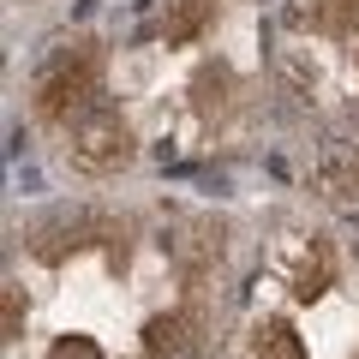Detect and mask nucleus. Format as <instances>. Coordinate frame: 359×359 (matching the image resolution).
<instances>
[{
  "label": "nucleus",
  "instance_id": "1",
  "mask_svg": "<svg viewBox=\"0 0 359 359\" xmlns=\"http://www.w3.org/2000/svg\"><path fill=\"white\" fill-rule=\"evenodd\" d=\"M102 42L96 36H72L60 42V48L42 60L36 72V120H48V126H72V120H84L90 108L102 102Z\"/></svg>",
  "mask_w": 359,
  "mask_h": 359
},
{
  "label": "nucleus",
  "instance_id": "2",
  "mask_svg": "<svg viewBox=\"0 0 359 359\" xmlns=\"http://www.w3.org/2000/svg\"><path fill=\"white\" fill-rule=\"evenodd\" d=\"M84 245H108V264L126 269V257H132V222L96 216V210H60L54 222H36V228H30V252H36L42 264H60V257L84 252Z\"/></svg>",
  "mask_w": 359,
  "mask_h": 359
},
{
  "label": "nucleus",
  "instance_id": "3",
  "mask_svg": "<svg viewBox=\"0 0 359 359\" xmlns=\"http://www.w3.org/2000/svg\"><path fill=\"white\" fill-rule=\"evenodd\" d=\"M132 156H138V144H132V126L120 120L114 102H96L84 120L66 126V162H72L78 174H90V180L120 174Z\"/></svg>",
  "mask_w": 359,
  "mask_h": 359
},
{
  "label": "nucleus",
  "instance_id": "4",
  "mask_svg": "<svg viewBox=\"0 0 359 359\" xmlns=\"http://www.w3.org/2000/svg\"><path fill=\"white\" fill-rule=\"evenodd\" d=\"M222 233H228V228H222L216 216H198V222H186V228H180V240H168V252H174L180 276H186L192 287L222 264Z\"/></svg>",
  "mask_w": 359,
  "mask_h": 359
},
{
  "label": "nucleus",
  "instance_id": "5",
  "mask_svg": "<svg viewBox=\"0 0 359 359\" xmlns=\"http://www.w3.org/2000/svg\"><path fill=\"white\" fill-rule=\"evenodd\" d=\"M144 359H204V335H198L192 311H162L144 323Z\"/></svg>",
  "mask_w": 359,
  "mask_h": 359
},
{
  "label": "nucleus",
  "instance_id": "6",
  "mask_svg": "<svg viewBox=\"0 0 359 359\" xmlns=\"http://www.w3.org/2000/svg\"><path fill=\"white\" fill-rule=\"evenodd\" d=\"M233 96H240V84H233V66L228 60H204L192 72V114L198 120H228L233 114Z\"/></svg>",
  "mask_w": 359,
  "mask_h": 359
},
{
  "label": "nucleus",
  "instance_id": "7",
  "mask_svg": "<svg viewBox=\"0 0 359 359\" xmlns=\"http://www.w3.org/2000/svg\"><path fill=\"white\" fill-rule=\"evenodd\" d=\"M318 186H323V198H335V204H353L359 198V144L335 138L330 150L318 156Z\"/></svg>",
  "mask_w": 359,
  "mask_h": 359
},
{
  "label": "nucleus",
  "instance_id": "8",
  "mask_svg": "<svg viewBox=\"0 0 359 359\" xmlns=\"http://www.w3.org/2000/svg\"><path fill=\"white\" fill-rule=\"evenodd\" d=\"M216 13H222V0H162V42H174V48L198 42Z\"/></svg>",
  "mask_w": 359,
  "mask_h": 359
},
{
  "label": "nucleus",
  "instance_id": "9",
  "mask_svg": "<svg viewBox=\"0 0 359 359\" xmlns=\"http://www.w3.org/2000/svg\"><path fill=\"white\" fill-rule=\"evenodd\" d=\"M330 282H335V252H330V240H311L306 264H299V276H294V299L311 306V299L330 294Z\"/></svg>",
  "mask_w": 359,
  "mask_h": 359
},
{
  "label": "nucleus",
  "instance_id": "10",
  "mask_svg": "<svg viewBox=\"0 0 359 359\" xmlns=\"http://www.w3.org/2000/svg\"><path fill=\"white\" fill-rule=\"evenodd\" d=\"M245 359H306V341L294 335L287 318H264L252 330V353H245Z\"/></svg>",
  "mask_w": 359,
  "mask_h": 359
},
{
  "label": "nucleus",
  "instance_id": "11",
  "mask_svg": "<svg viewBox=\"0 0 359 359\" xmlns=\"http://www.w3.org/2000/svg\"><path fill=\"white\" fill-rule=\"evenodd\" d=\"M299 18H311V30H323V36H359V0H311Z\"/></svg>",
  "mask_w": 359,
  "mask_h": 359
},
{
  "label": "nucleus",
  "instance_id": "12",
  "mask_svg": "<svg viewBox=\"0 0 359 359\" xmlns=\"http://www.w3.org/2000/svg\"><path fill=\"white\" fill-rule=\"evenodd\" d=\"M18 330H25V287H18V282H6V287H0V335L13 341Z\"/></svg>",
  "mask_w": 359,
  "mask_h": 359
},
{
  "label": "nucleus",
  "instance_id": "13",
  "mask_svg": "<svg viewBox=\"0 0 359 359\" xmlns=\"http://www.w3.org/2000/svg\"><path fill=\"white\" fill-rule=\"evenodd\" d=\"M48 359H102V353H96V341H90V335H60Z\"/></svg>",
  "mask_w": 359,
  "mask_h": 359
}]
</instances>
